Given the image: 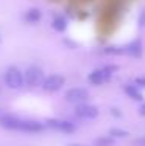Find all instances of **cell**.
<instances>
[{
    "mask_svg": "<svg viewBox=\"0 0 145 146\" xmlns=\"http://www.w3.org/2000/svg\"><path fill=\"white\" fill-rule=\"evenodd\" d=\"M64 82H65V79H64V76H61V75H50V76H47L45 79H44V82H42V89L45 90V92H58L61 87L64 86Z\"/></svg>",
    "mask_w": 145,
    "mask_h": 146,
    "instance_id": "ba28073f",
    "label": "cell"
},
{
    "mask_svg": "<svg viewBox=\"0 0 145 146\" xmlns=\"http://www.w3.org/2000/svg\"><path fill=\"white\" fill-rule=\"evenodd\" d=\"M136 86H142V87H145V76H139V78L136 79Z\"/></svg>",
    "mask_w": 145,
    "mask_h": 146,
    "instance_id": "2e32d148",
    "label": "cell"
},
{
    "mask_svg": "<svg viewBox=\"0 0 145 146\" xmlns=\"http://www.w3.org/2000/svg\"><path fill=\"white\" fill-rule=\"evenodd\" d=\"M139 113L145 117V101H144L142 104H140V107H139Z\"/></svg>",
    "mask_w": 145,
    "mask_h": 146,
    "instance_id": "e0dca14e",
    "label": "cell"
},
{
    "mask_svg": "<svg viewBox=\"0 0 145 146\" xmlns=\"http://www.w3.org/2000/svg\"><path fill=\"white\" fill-rule=\"evenodd\" d=\"M114 143H116V138L111 137V135H103V137L97 138L95 141L97 146H114Z\"/></svg>",
    "mask_w": 145,
    "mask_h": 146,
    "instance_id": "4fadbf2b",
    "label": "cell"
},
{
    "mask_svg": "<svg viewBox=\"0 0 145 146\" xmlns=\"http://www.w3.org/2000/svg\"><path fill=\"white\" fill-rule=\"evenodd\" d=\"M137 145H140V146H145V138H139V140L136 141Z\"/></svg>",
    "mask_w": 145,
    "mask_h": 146,
    "instance_id": "ac0fdd59",
    "label": "cell"
},
{
    "mask_svg": "<svg viewBox=\"0 0 145 146\" xmlns=\"http://www.w3.org/2000/svg\"><path fill=\"white\" fill-rule=\"evenodd\" d=\"M23 19H25L27 23H37L41 19H42V13H41L37 8H30L28 11L25 13Z\"/></svg>",
    "mask_w": 145,
    "mask_h": 146,
    "instance_id": "8fae6325",
    "label": "cell"
},
{
    "mask_svg": "<svg viewBox=\"0 0 145 146\" xmlns=\"http://www.w3.org/2000/svg\"><path fill=\"white\" fill-rule=\"evenodd\" d=\"M0 126L9 131H20V132H30V134H36L41 132L45 127L44 123H39L36 120H25V118H19L14 115H2L0 117Z\"/></svg>",
    "mask_w": 145,
    "mask_h": 146,
    "instance_id": "6da1fadb",
    "label": "cell"
},
{
    "mask_svg": "<svg viewBox=\"0 0 145 146\" xmlns=\"http://www.w3.org/2000/svg\"><path fill=\"white\" fill-rule=\"evenodd\" d=\"M47 126L58 131V132H63V134H72L77 129L74 123H70L67 120H59V118H50V120H47Z\"/></svg>",
    "mask_w": 145,
    "mask_h": 146,
    "instance_id": "8992f818",
    "label": "cell"
},
{
    "mask_svg": "<svg viewBox=\"0 0 145 146\" xmlns=\"http://www.w3.org/2000/svg\"><path fill=\"white\" fill-rule=\"evenodd\" d=\"M125 93L130 96V98H133L134 101H142L144 100V95H142V92L139 90V86L126 84L125 86Z\"/></svg>",
    "mask_w": 145,
    "mask_h": 146,
    "instance_id": "9c48e42d",
    "label": "cell"
},
{
    "mask_svg": "<svg viewBox=\"0 0 145 146\" xmlns=\"http://www.w3.org/2000/svg\"><path fill=\"white\" fill-rule=\"evenodd\" d=\"M75 115L81 120H94V118L98 117V109L92 104H77L75 107Z\"/></svg>",
    "mask_w": 145,
    "mask_h": 146,
    "instance_id": "52a82bcc",
    "label": "cell"
},
{
    "mask_svg": "<svg viewBox=\"0 0 145 146\" xmlns=\"http://www.w3.org/2000/svg\"><path fill=\"white\" fill-rule=\"evenodd\" d=\"M70 146H84V145H70Z\"/></svg>",
    "mask_w": 145,
    "mask_h": 146,
    "instance_id": "d6986e66",
    "label": "cell"
},
{
    "mask_svg": "<svg viewBox=\"0 0 145 146\" xmlns=\"http://www.w3.org/2000/svg\"><path fill=\"white\" fill-rule=\"evenodd\" d=\"M139 25L140 27H145V9L140 13V16H139Z\"/></svg>",
    "mask_w": 145,
    "mask_h": 146,
    "instance_id": "9a60e30c",
    "label": "cell"
},
{
    "mask_svg": "<svg viewBox=\"0 0 145 146\" xmlns=\"http://www.w3.org/2000/svg\"><path fill=\"white\" fill-rule=\"evenodd\" d=\"M123 53H128L130 56H140L142 54V44L139 42V40H134V42H131L130 45H126L125 48H123Z\"/></svg>",
    "mask_w": 145,
    "mask_h": 146,
    "instance_id": "30bf717a",
    "label": "cell"
},
{
    "mask_svg": "<svg viewBox=\"0 0 145 146\" xmlns=\"http://www.w3.org/2000/svg\"><path fill=\"white\" fill-rule=\"evenodd\" d=\"M5 84H6V87L11 89V90L20 89L25 84V76H23V73L19 68L9 67L5 73Z\"/></svg>",
    "mask_w": 145,
    "mask_h": 146,
    "instance_id": "3957f363",
    "label": "cell"
},
{
    "mask_svg": "<svg viewBox=\"0 0 145 146\" xmlns=\"http://www.w3.org/2000/svg\"><path fill=\"white\" fill-rule=\"evenodd\" d=\"M23 76H25V84L30 87H37V86H42L44 82V72L34 65L27 68L23 72Z\"/></svg>",
    "mask_w": 145,
    "mask_h": 146,
    "instance_id": "277c9868",
    "label": "cell"
},
{
    "mask_svg": "<svg viewBox=\"0 0 145 146\" xmlns=\"http://www.w3.org/2000/svg\"><path fill=\"white\" fill-rule=\"evenodd\" d=\"M116 70H117L116 65H105V67L97 68V70H94L92 73H89L88 81L91 82L92 86H102V84H105V82H108L109 79H111L112 73Z\"/></svg>",
    "mask_w": 145,
    "mask_h": 146,
    "instance_id": "7a4b0ae2",
    "label": "cell"
},
{
    "mask_svg": "<svg viewBox=\"0 0 145 146\" xmlns=\"http://www.w3.org/2000/svg\"><path fill=\"white\" fill-rule=\"evenodd\" d=\"M65 101L69 103H74V104H83L84 101L89 100V92L83 87H74V89H69L64 95Z\"/></svg>",
    "mask_w": 145,
    "mask_h": 146,
    "instance_id": "5b68a950",
    "label": "cell"
},
{
    "mask_svg": "<svg viewBox=\"0 0 145 146\" xmlns=\"http://www.w3.org/2000/svg\"><path fill=\"white\" fill-rule=\"evenodd\" d=\"M109 135L114 138H125V137H128L130 134L123 129H119V127H112V129H109Z\"/></svg>",
    "mask_w": 145,
    "mask_h": 146,
    "instance_id": "5bb4252c",
    "label": "cell"
},
{
    "mask_svg": "<svg viewBox=\"0 0 145 146\" xmlns=\"http://www.w3.org/2000/svg\"><path fill=\"white\" fill-rule=\"evenodd\" d=\"M51 28L56 30V31H61V33L65 31V28H67V20H65V17L61 14H56L51 19Z\"/></svg>",
    "mask_w": 145,
    "mask_h": 146,
    "instance_id": "7c38bea8",
    "label": "cell"
}]
</instances>
